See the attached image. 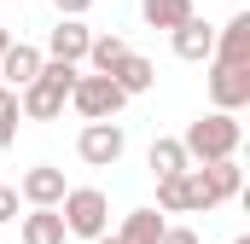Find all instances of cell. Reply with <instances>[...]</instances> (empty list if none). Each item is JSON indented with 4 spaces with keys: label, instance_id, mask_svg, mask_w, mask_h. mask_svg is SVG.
<instances>
[{
    "label": "cell",
    "instance_id": "1",
    "mask_svg": "<svg viewBox=\"0 0 250 244\" xmlns=\"http://www.w3.org/2000/svg\"><path fill=\"white\" fill-rule=\"evenodd\" d=\"M239 140H245V128L227 117V111H209V117L187 122V134H181V151H187V163H233V151H239Z\"/></svg>",
    "mask_w": 250,
    "mask_h": 244
},
{
    "label": "cell",
    "instance_id": "2",
    "mask_svg": "<svg viewBox=\"0 0 250 244\" xmlns=\"http://www.w3.org/2000/svg\"><path fill=\"white\" fill-rule=\"evenodd\" d=\"M76 76H82L76 64H53V59H47V64H41V76H35L23 93H18V111H23L29 122H53L64 105H70V87H76Z\"/></svg>",
    "mask_w": 250,
    "mask_h": 244
},
{
    "label": "cell",
    "instance_id": "3",
    "mask_svg": "<svg viewBox=\"0 0 250 244\" xmlns=\"http://www.w3.org/2000/svg\"><path fill=\"white\" fill-rule=\"evenodd\" d=\"M64 215V233H76V239H105V215H111V203H105V192L99 186H70L59 203Z\"/></svg>",
    "mask_w": 250,
    "mask_h": 244
},
{
    "label": "cell",
    "instance_id": "4",
    "mask_svg": "<svg viewBox=\"0 0 250 244\" xmlns=\"http://www.w3.org/2000/svg\"><path fill=\"white\" fill-rule=\"evenodd\" d=\"M70 105L82 111L87 122H111L117 111H123V87L111 81V76H76V87H70Z\"/></svg>",
    "mask_w": 250,
    "mask_h": 244
},
{
    "label": "cell",
    "instance_id": "5",
    "mask_svg": "<svg viewBox=\"0 0 250 244\" xmlns=\"http://www.w3.org/2000/svg\"><path fill=\"white\" fill-rule=\"evenodd\" d=\"M192 181V209H215L227 198H239V163H204V169H187Z\"/></svg>",
    "mask_w": 250,
    "mask_h": 244
},
{
    "label": "cell",
    "instance_id": "6",
    "mask_svg": "<svg viewBox=\"0 0 250 244\" xmlns=\"http://www.w3.org/2000/svg\"><path fill=\"white\" fill-rule=\"evenodd\" d=\"M76 151H82V163H93V169H111V163L128 151V134L117 128V122H87V128L76 134Z\"/></svg>",
    "mask_w": 250,
    "mask_h": 244
},
{
    "label": "cell",
    "instance_id": "7",
    "mask_svg": "<svg viewBox=\"0 0 250 244\" xmlns=\"http://www.w3.org/2000/svg\"><path fill=\"white\" fill-rule=\"evenodd\" d=\"M209 99L227 117L239 105H250V64H209Z\"/></svg>",
    "mask_w": 250,
    "mask_h": 244
},
{
    "label": "cell",
    "instance_id": "8",
    "mask_svg": "<svg viewBox=\"0 0 250 244\" xmlns=\"http://www.w3.org/2000/svg\"><path fill=\"white\" fill-rule=\"evenodd\" d=\"M64 192H70V186H64V169H53V163H35V169L18 181V198L35 203V209H59Z\"/></svg>",
    "mask_w": 250,
    "mask_h": 244
},
{
    "label": "cell",
    "instance_id": "9",
    "mask_svg": "<svg viewBox=\"0 0 250 244\" xmlns=\"http://www.w3.org/2000/svg\"><path fill=\"white\" fill-rule=\"evenodd\" d=\"M87 47H93L87 23H82V18H59V29L47 35V53H41V59H53V64H82V59H87Z\"/></svg>",
    "mask_w": 250,
    "mask_h": 244
},
{
    "label": "cell",
    "instance_id": "10",
    "mask_svg": "<svg viewBox=\"0 0 250 244\" xmlns=\"http://www.w3.org/2000/svg\"><path fill=\"white\" fill-rule=\"evenodd\" d=\"M41 64H47V59H41V47H29V41H12V47H6V59H0V81H6L12 93H23V87L41 76Z\"/></svg>",
    "mask_w": 250,
    "mask_h": 244
},
{
    "label": "cell",
    "instance_id": "11",
    "mask_svg": "<svg viewBox=\"0 0 250 244\" xmlns=\"http://www.w3.org/2000/svg\"><path fill=\"white\" fill-rule=\"evenodd\" d=\"M169 41H175V59H187V64H209V59H215V29H209L198 12H192Z\"/></svg>",
    "mask_w": 250,
    "mask_h": 244
},
{
    "label": "cell",
    "instance_id": "12",
    "mask_svg": "<svg viewBox=\"0 0 250 244\" xmlns=\"http://www.w3.org/2000/svg\"><path fill=\"white\" fill-rule=\"evenodd\" d=\"M209 64H250V12H233L227 29H215V59Z\"/></svg>",
    "mask_w": 250,
    "mask_h": 244
},
{
    "label": "cell",
    "instance_id": "13",
    "mask_svg": "<svg viewBox=\"0 0 250 244\" xmlns=\"http://www.w3.org/2000/svg\"><path fill=\"white\" fill-rule=\"evenodd\" d=\"M111 81L123 87V99H134V93H146V87L157 81V64H151V59H140V53H128V59L111 70Z\"/></svg>",
    "mask_w": 250,
    "mask_h": 244
},
{
    "label": "cell",
    "instance_id": "14",
    "mask_svg": "<svg viewBox=\"0 0 250 244\" xmlns=\"http://www.w3.org/2000/svg\"><path fill=\"white\" fill-rule=\"evenodd\" d=\"M64 215L59 209H29L23 215V244H64Z\"/></svg>",
    "mask_w": 250,
    "mask_h": 244
},
{
    "label": "cell",
    "instance_id": "15",
    "mask_svg": "<svg viewBox=\"0 0 250 244\" xmlns=\"http://www.w3.org/2000/svg\"><path fill=\"white\" fill-rule=\"evenodd\" d=\"M140 18H146L151 29H169V35H175L192 18V0H140Z\"/></svg>",
    "mask_w": 250,
    "mask_h": 244
},
{
    "label": "cell",
    "instance_id": "16",
    "mask_svg": "<svg viewBox=\"0 0 250 244\" xmlns=\"http://www.w3.org/2000/svg\"><path fill=\"white\" fill-rule=\"evenodd\" d=\"M163 227H169V221H163L157 209H134V215L123 221V233H117V244H157Z\"/></svg>",
    "mask_w": 250,
    "mask_h": 244
},
{
    "label": "cell",
    "instance_id": "17",
    "mask_svg": "<svg viewBox=\"0 0 250 244\" xmlns=\"http://www.w3.org/2000/svg\"><path fill=\"white\" fill-rule=\"evenodd\" d=\"M146 163H151V175L157 181H169V175H187V151H181V140H151V151H146Z\"/></svg>",
    "mask_w": 250,
    "mask_h": 244
},
{
    "label": "cell",
    "instance_id": "18",
    "mask_svg": "<svg viewBox=\"0 0 250 244\" xmlns=\"http://www.w3.org/2000/svg\"><path fill=\"white\" fill-rule=\"evenodd\" d=\"M128 53H134V47H128L123 35H93V47H87V64H93V76H111V70H117Z\"/></svg>",
    "mask_w": 250,
    "mask_h": 244
},
{
    "label": "cell",
    "instance_id": "19",
    "mask_svg": "<svg viewBox=\"0 0 250 244\" xmlns=\"http://www.w3.org/2000/svg\"><path fill=\"white\" fill-rule=\"evenodd\" d=\"M157 215H192V181L187 175L157 181Z\"/></svg>",
    "mask_w": 250,
    "mask_h": 244
},
{
    "label": "cell",
    "instance_id": "20",
    "mask_svg": "<svg viewBox=\"0 0 250 244\" xmlns=\"http://www.w3.org/2000/svg\"><path fill=\"white\" fill-rule=\"evenodd\" d=\"M18 117H23V111H18V93H12V87H0V151L18 140Z\"/></svg>",
    "mask_w": 250,
    "mask_h": 244
},
{
    "label": "cell",
    "instance_id": "21",
    "mask_svg": "<svg viewBox=\"0 0 250 244\" xmlns=\"http://www.w3.org/2000/svg\"><path fill=\"white\" fill-rule=\"evenodd\" d=\"M0 221H18V186H0Z\"/></svg>",
    "mask_w": 250,
    "mask_h": 244
},
{
    "label": "cell",
    "instance_id": "22",
    "mask_svg": "<svg viewBox=\"0 0 250 244\" xmlns=\"http://www.w3.org/2000/svg\"><path fill=\"white\" fill-rule=\"evenodd\" d=\"M157 244H198V233H192V227H163Z\"/></svg>",
    "mask_w": 250,
    "mask_h": 244
},
{
    "label": "cell",
    "instance_id": "23",
    "mask_svg": "<svg viewBox=\"0 0 250 244\" xmlns=\"http://www.w3.org/2000/svg\"><path fill=\"white\" fill-rule=\"evenodd\" d=\"M87 6H93V0H53V12H59V18H82Z\"/></svg>",
    "mask_w": 250,
    "mask_h": 244
},
{
    "label": "cell",
    "instance_id": "24",
    "mask_svg": "<svg viewBox=\"0 0 250 244\" xmlns=\"http://www.w3.org/2000/svg\"><path fill=\"white\" fill-rule=\"evenodd\" d=\"M6 47H12V35H6V29H0V59H6Z\"/></svg>",
    "mask_w": 250,
    "mask_h": 244
},
{
    "label": "cell",
    "instance_id": "25",
    "mask_svg": "<svg viewBox=\"0 0 250 244\" xmlns=\"http://www.w3.org/2000/svg\"><path fill=\"white\" fill-rule=\"evenodd\" d=\"M93 244H117V239H93Z\"/></svg>",
    "mask_w": 250,
    "mask_h": 244
},
{
    "label": "cell",
    "instance_id": "26",
    "mask_svg": "<svg viewBox=\"0 0 250 244\" xmlns=\"http://www.w3.org/2000/svg\"><path fill=\"white\" fill-rule=\"evenodd\" d=\"M233 244H250V239H233Z\"/></svg>",
    "mask_w": 250,
    "mask_h": 244
}]
</instances>
